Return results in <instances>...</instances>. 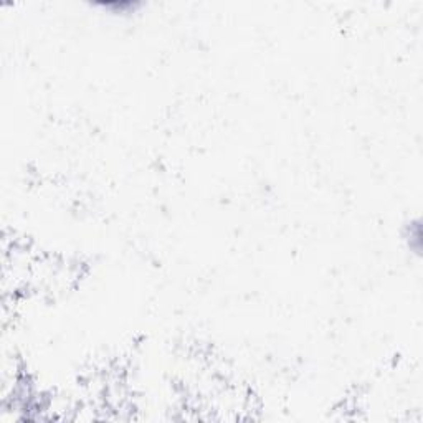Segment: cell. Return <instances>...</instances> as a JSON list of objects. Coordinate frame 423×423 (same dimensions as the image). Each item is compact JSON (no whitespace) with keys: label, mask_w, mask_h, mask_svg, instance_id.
<instances>
[{"label":"cell","mask_w":423,"mask_h":423,"mask_svg":"<svg viewBox=\"0 0 423 423\" xmlns=\"http://www.w3.org/2000/svg\"><path fill=\"white\" fill-rule=\"evenodd\" d=\"M99 7H103V9H116V10H119V13H128L129 10L134 12L137 7H140L139 2H101L98 4Z\"/></svg>","instance_id":"1"}]
</instances>
